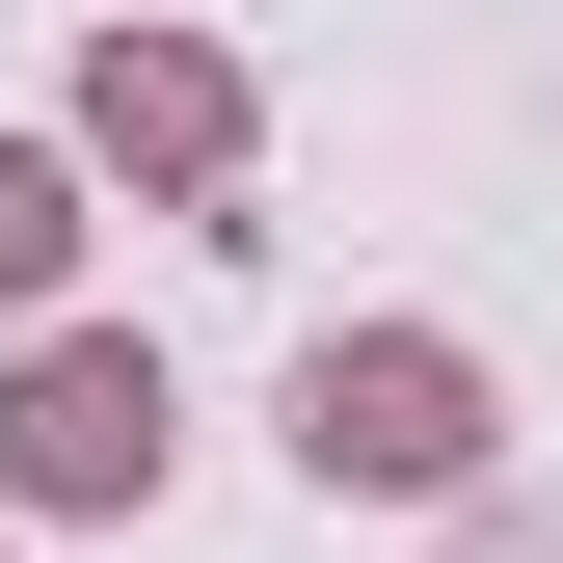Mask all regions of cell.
Returning a JSON list of instances; mask_svg holds the SVG:
<instances>
[{"label":"cell","mask_w":563,"mask_h":563,"mask_svg":"<svg viewBox=\"0 0 563 563\" xmlns=\"http://www.w3.org/2000/svg\"><path fill=\"white\" fill-rule=\"evenodd\" d=\"M483 456H510V402H483L456 322H322L296 349V483L322 510H456Z\"/></svg>","instance_id":"cell-1"},{"label":"cell","mask_w":563,"mask_h":563,"mask_svg":"<svg viewBox=\"0 0 563 563\" xmlns=\"http://www.w3.org/2000/svg\"><path fill=\"white\" fill-rule=\"evenodd\" d=\"M162 456H188V402H162L134 322H27L0 349V510H162Z\"/></svg>","instance_id":"cell-2"},{"label":"cell","mask_w":563,"mask_h":563,"mask_svg":"<svg viewBox=\"0 0 563 563\" xmlns=\"http://www.w3.org/2000/svg\"><path fill=\"white\" fill-rule=\"evenodd\" d=\"M54 162H81V188H162V216H216V188L268 162V108H242V54H216V27H81Z\"/></svg>","instance_id":"cell-3"},{"label":"cell","mask_w":563,"mask_h":563,"mask_svg":"<svg viewBox=\"0 0 563 563\" xmlns=\"http://www.w3.org/2000/svg\"><path fill=\"white\" fill-rule=\"evenodd\" d=\"M54 296H81V162L0 134V322H54Z\"/></svg>","instance_id":"cell-4"},{"label":"cell","mask_w":563,"mask_h":563,"mask_svg":"<svg viewBox=\"0 0 563 563\" xmlns=\"http://www.w3.org/2000/svg\"><path fill=\"white\" fill-rule=\"evenodd\" d=\"M456 563H563V510H510V483H456Z\"/></svg>","instance_id":"cell-5"}]
</instances>
